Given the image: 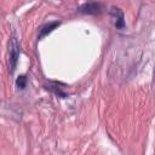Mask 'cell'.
<instances>
[{
	"label": "cell",
	"instance_id": "cell-1",
	"mask_svg": "<svg viewBox=\"0 0 155 155\" xmlns=\"http://www.w3.org/2000/svg\"><path fill=\"white\" fill-rule=\"evenodd\" d=\"M19 58V42L16 36H13L10 41V68L11 73L15 71L17 67V62Z\"/></svg>",
	"mask_w": 155,
	"mask_h": 155
},
{
	"label": "cell",
	"instance_id": "cell-3",
	"mask_svg": "<svg viewBox=\"0 0 155 155\" xmlns=\"http://www.w3.org/2000/svg\"><path fill=\"white\" fill-rule=\"evenodd\" d=\"M110 15L114 19V25L117 28V29H124L126 23H125V17H124V12L121 11V8L116 7V6H113L111 10H110Z\"/></svg>",
	"mask_w": 155,
	"mask_h": 155
},
{
	"label": "cell",
	"instance_id": "cell-2",
	"mask_svg": "<svg viewBox=\"0 0 155 155\" xmlns=\"http://www.w3.org/2000/svg\"><path fill=\"white\" fill-rule=\"evenodd\" d=\"M103 11V5L99 2H86L79 7V12L87 15H97Z\"/></svg>",
	"mask_w": 155,
	"mask_h": 155
},
{
	"label": "cell",
	"instance_id": "cell-5",
	"mask_svg": "<svg viewBox=\"0 0 155 155\" xmlns=\"http://www.w3.org/2000/svg\"><path fill=\"white\" fill-rule=\"evenodd\" d=\"M16 85H17L18 88L23 90V88L27 86V78H25V75H21V76H18L17 80H16Z\"/></svg>",
	"mask_w": 155,
	"mask_h": 155
},
{
	"label": "cell",
	"instance_id": "cell-4",
	"mask_svg": "<svg viewBox=\"0 0 155 155\" xmlns=\"http://www.w3.org/2000/svg\"><path fill=\"white\" fill-rule=\"evenodd\" d=\"M59 25V22L58 21H53V22H50L48 24H45L41 29H40V34H39V39H41V38H44V36H46L47 34H50L53 29H56L57 27Z\"/></svg>",
	"mask_w": 155,
	"mask_h": 155
}]
</instances>
